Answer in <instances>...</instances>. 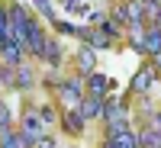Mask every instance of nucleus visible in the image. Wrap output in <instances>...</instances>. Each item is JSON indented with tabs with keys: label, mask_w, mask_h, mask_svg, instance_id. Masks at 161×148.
I'll use <instances>...</instances> for the list:
<instances>
[{
	"label": "nucleus",
	"mask_w": 161,
	"mask_h": 148,
	"mask_svg": "<svg viewBox=\"0 0 161 148\" xmlns=\"http://www.w3.org/2000/svg\"><path fill=\"white\" fill-rule=\"evenodd\" d=\"M0 148H29V145L23 142V135H19V132L3 129V132H0Z\"/></svg>",
	"instance_id": "18"
},
{
	"label": "nucleus",
	"mask_w": 161,
	"mask_h": 148,
	"mask_svg": "<svg viewBox=\"0 0 161 148\" xmlns=\"http://www.w3.org/2000/svg\"><path fill=\"white\" fill-rule=\"evenodd\" d=\"M39 58H45L52 68L61 64V42H58V39H45V48H42V55H39Z\"/></svg>",
	"instance_id": "15"
},
{
	"label": "nucleus",
	"mask_w": 161,
	"mask_h": 148,
	"mask_svg": "<svg viewBox=\"0 0 161 148\" xmlns=\"http://www.w3.org/2000/svg\"><path fill=\"white\" fill-rule=\"evenodd\" d=\"M39 116L45 119V126H48V123H55V119H58V113H55V106H48V103H45V106H39Z\"/></svg>",
	"instance_id": "22"
},
{
	"label": "nucleus",
	"mask_w": 161,
	"mask_h": 148,
	"mask_svg": "<svg viewBox=\"0 0 161 148\" xmlns=\"http://www.w3.org/2000/svg\"><path fill=\"white\" fill-rule=\"evenodd\" d=\"M19 132H23V135H32L36 142L45 135V119L36 113V106H29V110L23 113V129H19Z\"/></svg>",
	"instance_id": "5"
},
{
	"label": "nucleus",
	"mask_w": 161,
	"mask_h": 148,
	"mask_svg": "<svg viewBox=\"0 0 161 148\" xmlns=\"http://www.w3.org/2000/svg\"><path fill=\"white\" fill-rule=\"evenodd\" d=\"M152 58H155V61H152V64H155V68H158V71H161V52H158V55H152Z\"/></svg>",
	"instance_id": "26"
},
{
	"label": "nucleus",
	"mask_w": 161,
	"mask_h": 148,
	"mask_svg": "<svg viewBox=\"0 0 161 148\" xmlns=\"http://www.w3.org/2000/svg\"><path fill=\"white\" fill-rule=\"evenodd\" d=\"M93 68H97V48L84 42L77 48V74H93Z\"/></svg>",
	"instance_id": "6"
},
{
	"label": "nucleus",
	"mask_w": 161,
	"mask_h": 148,
	"mask_svg": "<svg viewBox=\"0 0 161 148\" xmlns=\"http://www.w3.org/2000/svg\"><path fill=\"white\" fill-rule=\"evenodd\" d=\"M142 45H145V55H148V58L161 52V29H158V26L142 29Z\"/></svg>",
	"instance_id": "11"
},
{
	"label": "nucleus",
	"mask_w": 161,
	"mask_h": 148,
	"mask_svg": "<svg viewBox=\"0 0 161 148\" xmlns=\"http://www.w3.org/2000/svg\"><path fill=\"white\" fill-rule=\"evenodd\" d=\"M103 100H106V97H93V93H87V97L77 103L80 116H84V119H100V113H103Z\"/></svg>",
	"instance_id": "7"
},
{
	"label": "nucleus",
	"mask_w": 161,
	"mask_h": 148,
	"mask_svg": "<svg viewBox=\"0 0 161 148\" xmlns=\"http://www.w3.org/2000/svg\"><path fill=\"white\" fill-rule=\"evenodd\" d=\"M139 148H161V132L155 126L145 129V132H139Z\"/></svg>",
	"instance_id": "17"
},
{
	"label": "nucleus",
	"mask_w": 161,
	"mask_h": 148,
	"mask_svg": "<svg viewBox=\"0 0 161 148\" xmlns=\"http://www.w3.org/2000/svg\"><path fill=\"white\" fill-rule=\"evenodd\" d=\"M116 19L119 23H129V26H142L148 19V13H145V0H129L116 10Z\"/></svg>",
	"instance_id": "3"
},
{
	"label": "nucleus",
	"mask_w": 161,
	"mask_h": 148,
	"mask_svg": "<svg viewBox=\"0 0 161 148\" xmlns=\"http://www.w3.org/2000/svg\"><path fill=\"white\" fill-rule=\"evenodd\" d=\"M61 126L71 132V135H80V132H84V126H87V119L80 116V110L74 106V110H64L61 113Z\"/></svg>",
	"instance_id": "9"
},
{
	"label": "nucleus",
	"mask_w": 161,
	"mask_h": 148,
	"mask_svg": "<svg viewBox=\"0 0 161 148\" xmlns=\"http://www.w3.org/2000/svg\"><path fill=\"white\" fill-rule=\"evenodd\" d=\"M84 42H87V45H93V48H110L116 39H113L110 32H103L100 26H97V29H90V26H87V39H84Z\"/></svg>",
	"instance_id": "14"
},
{
	"label": "nucleus",
	"mask_w": 161,
	"mask_h": 148,
	"mask_svg": "<svg viewBox=\"0 0 161 148\" xmlns=\"http://www.w3.org/2000/svg\"><path fill=\"white\" fill-rule=\"evenodd\" d=\"M32 80H36V74L26 68V64H16V84H13V87H16V90H29Z\"/></svg>",
	"instance_id": "19"
},
{
	"label": "nucleus",
	"mask_w": 161,
	"mask_h": 148,
	"mask_svg": "<svg viewBox=\"0 0 161 148\" xmlns=\"http://www.w3.org/2000/svg\"><path fill=\"white\" fill-rule=\"evenodd\" d=\"M32 26H36V16L29 13V7H23V3H13L10 7V36L19 39L23 48H26V39H29Z\"/></svg>",
	"instance_id": "1"
},
{
	"label": "nucleus",
	"mask_w": 161,
	"mask_h": 148,
	"mask_svg": "<svg viewBox=\"0 0 161 148\" xmlns=\"http://www.w3.org/2000/svg\"><path fill=\"white\" fill-rule=\"evenodd\" d=\"M23 52H26V48H23V42H19V39H13V36H10V39H7V45L0 48V58H3L7 64H13V68H16V64L23 61Z\"/></svg>",
	"instance_id": "8"
},
{
	"label": "nucleus",
	"mask_w": 161,
	"mask_h": 148,
	"mask_svg": "<svg viewBox=\"0 0 161 148\" xmlns=\"http://www.w3.org/2000/svg\"><path fill=\"white\" fill-rule=\"evenodd\" d=\"M84 90H87L84 74H77V77L61 80V84H58V97H61V103H64V106H77L80 100H84Z\"/></svg>",
	"instance_id": "2"
},
{
	"label": "nucleus",
	"mask_w": 161,
	"mask_h": 148,
	"mask_svg": "<svg viewBox=\"0 0 161 148\" xmlns=\"http://www.w3.org/2000/svg\"><path fill=\"white\" fill-rule=\"evenodd\" d=\"M110 87H113V80L106 77V74H87V93H93V97H106L110 93Z\"/></svg>",
	"instance_id": "10"
},
{
	"label": "nucleus",
	"mask_w": 161,
	"mask_h": 148,
	"mask_svg": "<svg viewBox=\"0 0 161 148\" xmlns=\"http://www.w3.org/2000/svg\"><path fill=\"white\" fill-rule=\"evenodd\" d=\"M3 129H10V110H7V103L0 100V132Z\"/></svg>",
	"instance_id": "23"
},
{
	"label": "nucleus",
	"mask_w": 161,
	"mask_h": 148,
	"mask_svg": "<svg viewBox=\"0 0 161 148\" xmlns=\"http://www.w3.org/2000/svg\"><path fill=\"white\" fill-rule=\"evenodd\" d=\"M36 148H55V139H48V135H42L36 142Z\"/></svg>",
	"instance_id": "24"
},
{
	"label": "nucleus",
	"mask_w": 161,
	"mask_h": 148,
	"mask_svg": "<svg viewBox=\"0 0 161 148\" xmlns=\"http://www.w3.org/2000/svg\"><path fill=\"white\" fill-rule=\"evenodd\" d=\"M103 148H139V135L132 129L129 132H119V135H106Z\"/></svg>",
	"instance_id": "12"
},
{
	"label": "nucleus",
	"mask_w": 161,
	"mask_h": 148,
	"mask_svg": "<svg viewBox=\"0 0 161 148\" xmlns=\"http://www.w3.org/2000/svg\"><path fill=\"white\" fill-rule=\"evenodd\" d=\"M7 39H10V10L0 7V48L7 45Z\"/></svg>",
	"instance_id": "21"
},
{
	"label": "nucleus",
	"mask_w": 161,
	"mask_h": 148,
	"mask_svg": "<svg viewBox=\"0 0 161 148\" xmlns=\"http://www.w3.org/2000/svg\"><path fill=\"white\" fill-rule=\"evenodd\" d=\"M152 126L161 132V110H155V113H152Z\"/></svg>",
	"instance_id": "25"
},
{
	"label": "nucleus",
	"mask_w": 161,
	"mask_h": 148,
	"mask_svg": "<svg viewBox=\"0 0 161 148\" xmlns=\"http://www.w3.org/2000/svg\"><path fill=\"white\" fill-rule=\"evenodd\" d=\"M32 7L39 10V16H45V19H52V23L58 19V13H55V0H32Z\"/></svg>",
	"instance_id": "20"
},
{
	"label": "nucleus",
	"mask_w": 161,
	"mask_h": 148,
	"mask_svg": "<svg viewBox=\"0 0 161 148\" xmlns=\"http://www.w3.org/2000/svg\"><path fill=\"white\" fill-rule=\"evenodd\" d=\"M155 26H158V29H161V16H158V19H155Z\"/></svg>",
	"instance_id": "27"
},
{
	"label": "nucleus",
	"mask_w": 161,
	"mask_h": 148,
	"mask_svg": "<svg viewBox=\"0 0 161 148\" xmlns=\"http://www.w3.org/2000/svg\"><path fill=\"white\" fill-rule=\"evenodd\" d=\"M123 116H126V106H123V103L103 100V113H100V119H103V123H116V119H123Z\"/></svg>",
	"instance_id": "16"
},
{
	"label": "nucleus",
	"mask_w": 161,
	"mask_h": 148,
	"mask_svg": "<svg viewBox=\"0 0 161 148\" xmlns=\"http://www.w3.org/2000/svg\"><path fill=\"white\" fill-rule=\"evenodd\" d=\"M158 74H161V71L155 68V64H145L142 71H136V77H132L129 90H132V93H148V90H152V84L158 80Z\"/></svg>",
	"instance_id": "4"
},
{
	"label": "nucleus",
	"mask_w": 161,
	"mask_h": 148,
	"mask_svg": "<svg viewBox=\"0 0 161 148\" xmlns=\"http://www.w3.org/2000/svg\"><path fill=\"white\" fill-rule=\"evenodd\" d=\"M42 48H45V32H42V26H32V29H29V39H26V52H29V55H42Z\"/></svg>",
	"instance_id": "13"
}]
</instances>
